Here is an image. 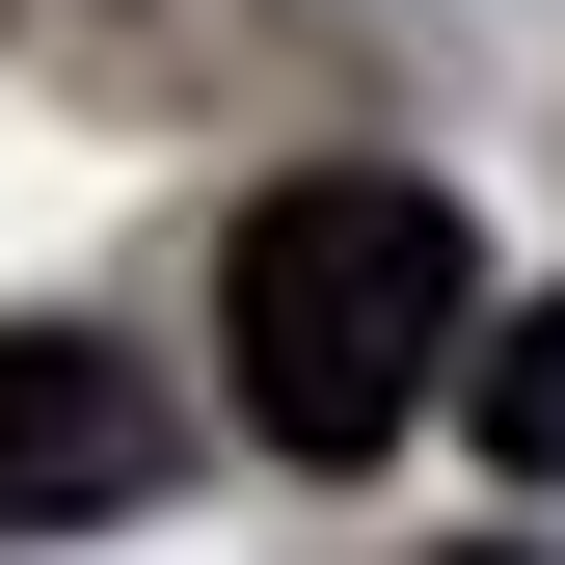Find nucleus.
I'll use <instances>...</instances> for the list:
<instances>
[{"instance_id":"obj_3","label":"nucleus","mask_w":565,"mask_h":565,"mask_svg":"<svg viewBox=\"0 0 565 565\" xmlns=\"http://www.w3.org/2000/svg\"><path fill=\"white\" fill-rule=\"evenodd\" d=\"M458 431L512 458V484H565V297H512V323H484V377H458Z\"/></svg>"},{"instance_id":"obj_1","label":"nucleus","mask_w":565,"mask_h":565,"mask_svg":"<svg viewBox=\"0 0 565 565\" xmlns=\"http://www.w3.org/2000/svg\"><path fill=\"white\" fill-rule=\"evenodd\" d=\"M216 350H243V431L269 458H404V404L484 377V243L431 162H297L216 269Z\"/></svg>"},{"instance_id":"obj_2","label":"nucleus","mask_w":565,"mask_h":565,"mask_svg":"<svg viewBox=\"0 0 565 565\" xmlns=\"http://www.w3.org/2000/svg\"><path fill=\"white\" fill-rule=\"evenodd\" d=\"M162 484V377L108 323H0V539H82Z\"/></svg>"},{"instance_id":"obj_4","label":"nucleus","mask_w":565,"mask_h":565,"mask_svg":"<svg viewBox=\"0 0 565 565\" xmlns=\"http://www.w3.org/2000/svg\"><path fill=\"white\" fill-rule=\"evenodd\" d=\"M458 565H512V539H458Z\"/></svg>"}]
</instances>
